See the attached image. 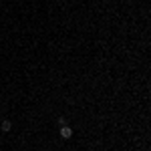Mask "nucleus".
Here are the masks:
<instances>
[{
    "instance_id": "f257e3e1",
    "label": "nucleus",
    "mask_w": 151,
    "mask_h": 151,
    "mask_svg": "<svg viewBox=\"0 0 151 151\" xmlns=\"http://www.w3.org/2000/svg\"><path fill=\"white\" fill-rule=\"evenodd\" d=\"M60 137H63V139H69V137H73V129L67 127V125H63V129H60Z\"/></svg>"
},
{
    "instance_id": "f03ea898",
    "label": "nucleus",
    "mask_w": 151,
    "mask_h": 151,
    "mask_svg": "<svg viewBox=\"0 0 151 151\" xmlns=\"http://www.w3.org/2000/svg\"><path fill=\"white\" fill-rule=\"evenodd\" d=\"M2 131H10V121H2Z\"/></svg>"
}]
</instances>
